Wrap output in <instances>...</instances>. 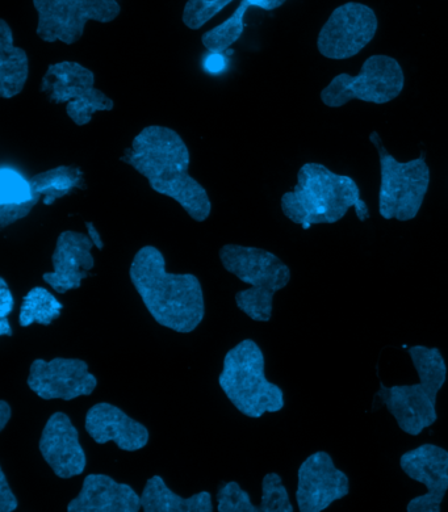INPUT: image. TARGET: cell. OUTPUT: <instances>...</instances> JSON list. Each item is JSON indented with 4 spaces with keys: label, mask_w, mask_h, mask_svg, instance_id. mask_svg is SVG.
<instances>
[{
    "label": "cell",
    "mask_w": 448,
    "mask_h": 512,
    "mask_svg": "<svg viewBox=\"0 0 448 512\" xmlns=\"http://www.w3.org/2000/svg\"><path fill=\"white\" fill-rule=\"evenodd\" d=\"M12 409L11 405L7 401H0V432L4 431V428L11 421Z\"/></svg>",
    "instance_id": "cell-36"
},
{
    "label": "cell",
    "mask_w": 448,
    "mask_h": 512,
    "mask_svg": "<svg viewBox=\"0 0 448 512\" xmlns=\"http://www.w3.org/2000/svg\"><path fill=\"white\" fill-rule=\"evenodd\" d=\"M142 511L145 512H212L211 493L202 491L183 498L167 486L161 476L146 481L141 493Z\"/></svg>",
    "instance_id": "cell-21"
},
{
    "label": "cell",
    "mask_w": 448,
    "mask_h": 512,
    "mask_svg": "<svg viewBox=\"0 0 448 512\" xmlns=\"http://www.w3.org/2000/svg\"><path fill=\"white\" fill-rule=\"evenodd\" d=\"M15 300L12 296L7 281L0 279V318L8 317V314L14 312Z\"/></svg>",
    "instance_id": "cell-33"
},
{
    "label": "cell",
    "mask_w": 448,
    "mask_h": 512,
    "mask_svg": "<svg viewBox=\"0 0 448 512\" xmlns=\"http://www.w3.org/2000/svg\"><path fill=\"white\" fill-rule=\"evenodd\" d=\"M19 501L8 484L6 473L0 468V511L12 512L18 509Z\"/></svg>",
    "instance_id": "cell-32"
},
{
    "label": "cell",
    "mask_w": 448,
    "mask_h": 512,
    "mask_svg": "<svg viewBox=\"0 0 448 512\" xmlns=\"http://www.w3.org/2000/svg\"><path fill=\"white\" fill-rule=\"evenodd\" d=\"M29 183L33 193L44 197V204L50 205L74 190H83L85 174L75 166H58L33 176Z\"/></svg>",
    "instance_id": "cell-22"
},
{
    "label": "cell",
    "mask_w": 448,
    "mask_h": 512,
    "mask_svg": "<svg viewBox=\"0 0 448 512\" xmlns=\"http://www.w3.org/2000/svg\"><path fill=\"white\" fill-rule=\"evenodd\" d=\"M251 7L262 8V10L272 11L282 7L287 0H249Z\"/></svg>",
    "instance_id": "cell-35"
},
{
    "label": "cell",
    "mask_w": 448,
    "mask_h": 512,
    "mask_svg": "<svg viewBox=\"0 0 448 512\" xmlns=\"http://www.w3.org/2000/svg\"><path fill=\"white\" fill-rule=\"evenodd\" d=\"M232 2L234 0H187L183 8V24L192 31H198Z\"/></svg>",
    "instance_id": "cell-28"
},
{
    "label": "cell",
    "mask_w": 448,
    "mask_h": 512,
    "mask_svg": "<svg viewBox=\"0 0 448 512\" xmlns=\"http://www.w3.org/2000/svg\"><path fill=\"white\" fill-rule=\"evenodd\" d=\"M154 192L170 197L196 222L207 221L212 213V203L207 190L192 178L190 172H179L169 178L149 183Z\"/></svg>",
    "instance_id": "cell-19"
},
{
    "label": "cell",
    "mask_w": 448,
    "mask_h": 512,
    "mask_svg": "<svg viewBox=\"0 0 448 512\" xmlns=\"http://www.w3.org/2000/svg\"><path fill=\"white\" fill-rule=\"evenodd\" d=\"M12 334H14V331H12L8 317L0 318V335H2V337H12Z\"/></svg>",
    "instance_id": "cell-38"
},
{
    "label": "cell",
    "mask_w": 448,
    "mask_h": 512,
    "mask_svg": "<svg viewBox=\"0 0 448 512\" xmlns=\"http://www.w3.org/2000/svg\"><path fill=\"white\" fill-rule=\"evenodd\" d=\"M27 384L41 400L73 401L91 396L98 386L89 364L82 359H36L29 368Z\"/></svg>",
    "instance_id": "cell-10"
},
{
    "label": "cell",
    "mask_w": 448,
    "mask_h": 512,
    "mask_svg": "<svg viewBox=\"0 0 448 512\" xmlns=\"http://www.w3.org/2000/svg\"><path fill=\"white\" fill-rule=\"evenodd\" d=\"M251 4L249 0H241L240 6L236 8L232 16L217 27L209 29L202 36V44L209 53H221L228 50L230 46L237 43L244 35L245 16Z\"/></svg>",
    "instance_id": "cell-24"
},
{
    "label": "cell",
    "mask_w": 448,
    "mask_h": 512,
    "mask_svg": "<svg viewBox=\"0 0 448 512\" xmlns=\"http://www.w3.org/2000/svg\"><path fill=\"white\" fill-rule=\"evenodd\" d=\"M87 230H89V234L92 241L95 243V247H98L99 250H103L104 243L102 241V238H100V234L98 230H96L95 225L92 224V222H87L86 224Z\"/></svg>",
    "instance_id": "cell-37"
},
{
    "label": "cell",
    "mask_w": 448,
    "mask_h": 512,
    "mask_svg": "<svg viewBox=\"0 0 448 512\" xmlns=\"http://www.w3.org/2000/svg\"><path fill=\"white\" fill-rule=\"evenodd\" d=\"M438 390L420 381L412 385L387 386L380 381L375 397L387 407L405 434L418 436L438 421Z\"/></svg>",
    "instance_id": "cell-13"
},
{
    "label": "cell",
    "mask_w": 448,
    "mask_h": 512,
    "mask_svg": "<svg viewBox=\"0 0 448 512\" xmlns=\"http://www.w3.org/2000/svg\"><path fill=\"white\" fill-rule=\"evenodd\" d=\"M220 388L240 413L259 419L284 409V393L266 376L265 354L253 339H245L225 355Z\"/></svg>",
    "instance_id": "cell-4"
},
{
    "label": "cell",
    "mask_w": 448,
    "mask_h": 512,
    "mask_svg": "<svg viewBox=\"0 0 448 512\" xmlns=\"http://www.w3.org/2000/svg\"><path fill=\"white\" fill-rule=\"evenodd\" d=\"M85 428L98 444L115 443L121 451L137 452L148 446V427L129 417L125 411L107 402L91 406L85 418Z\"/></svg>",
    "instance_id": "cell-16"
},
{
    "label": "cell",
    "mask_w": 448,
    "mask_h": 512,
    "mask_svg": "<svg viewBox=\"0 0 448 512\" xmlns=\"http://www.w3.org/2000/svg\"><path fill=\"white\" fill-rule=\"evenodd\" d=\"M40 199L41 196L36 195L22 204H0V228L6 229L7 226L23 220L39 204Z\"/></svg>",
    "instance_id": "cell-31"
},
{
    "label": "cell",
    "mask_w": 448,
    "mask_h": 512,
    "mask_svg": "<svg viewBox=\"0 0 448 512\" xmlns=\"http://www.w3.org/2000/svg\"><path fill=\"white\" fill-rule=\"evenodd\" d=\"M378 27V18L371 7L357 2L342 4L321 28L318 52L329 60L357 56L374 40Z\"/></svg>",
    "instance_id": "cell-9"
},
{
    "label": "cell",
    "mask_w": 448,
    "mask_h": 512,
    "mask_svg": "<svg viewBox=\"0 0 448 512\" xmlns=\"http://www.w3.org/2000/svg\"><path fill=\"white\" fill-rule=\"evenodd\" d=\"M204 67L208 73L219 74L224 70L225 60L221 53H209L207 60L204 61Z\"/></svg>",
    "instance_id": "cell-34"
},
{
    "label": "cell",
    "mask_w": 448,
    "mask_h": 512,
    "mask_svg": "<svg viewBox=\"0 0 448 512\" xmlns=\"http://www.w3.org/2000/svg\"><path fill=\"white\" fill-rule=\"evenodd\" d=\"M379 153L381 183L379 213L384 220L412 221L418 216L429 191L430 169L425 153L409 162H399L385 148L378 132L370 134Z\"/></svg>",
    "instance_id": "cell-5"
},
{
    "label": "cell",
    "mask_w": 448,
    "mask_h": 512,
    "mask_svg": "<svg viewBox=\"0 0 448 512\" xmlns=\"http://www.w3.org/2000/svg\"><path fill=\"white\" fill-rule=\"evenodd\" d=\"M31 183L19 172L10 169L0 171V204H22L35 197Z\"/></svg>",
    "instance_id": "cell-30"
},
{
    "label": "cell",
    "mask_w": 448,
    "mask_h": 512,
    "mask_svg": "<svg viewBox=\"0 0 448 512\" xmlns=\"http://www.w3.org/2000/svg\"><path fill=\"white\" fill-rule=\"evenodd\" d=\"M95 243L89 234L66 230L58 235L53 251V271L45 272L43 280L60 295L81 288L83 279L95 267L91 251Z\"/></svg>",
    "instance_id": "cell-15"
},
{
    "label": "cell",
    "mask_w": 448,
    "mask_h": 512,
    "mask_svg": "<svg viewBox=\"0 0 448 512\" xmlns=\"http://www.w3.org/2000/svg\"><path fill=\"white\" fill-rule=\"evenodd\" d=\"M95 87V74L78 62L50 65L41 81V92L54 104H68Z\"/></svg>",
    "instance_id": "cell-18"
},
{
    "label": "cell",
    "mask_w": 448,
    "mask_h": 512,
    "mask_svg": "<svg viewBox=\"0 0 448 512\" xmlns=\"http://www.w3.org/2000/svg\"><path fill=\"white\" fill-rule=\"evenodd\" d=\"M39 449L45 463L57 477L69 480L85 472V448L79 442L78 428L68 414L57 411L50 415L41 432Z\"/></svg>",
    "instance_id": "cell-14"
},
{
    "label": "cell",
    "mask_w": 448,
    "mask_h": 512,
    "mask_svg": "<svg viewBox=\"0 0 448 512\" xmlns=\"http://www.w3.org/2000/svg\"><path fill=\"white\" fill-rule=\"evenodd\" d=\"M350 494V478L334 464L333 457L317 451L297 472L296 502L301 512H322Z\"/></svg>",
    "instance_id": "cell-11"
},
{
    "label": "cell",
    "mask_w": 448,
    "mask_h": 512,
    "mask_svg": "<svg viewBox=\"0 0 448 512\" xmlns=\"http://www.w3.org/2000/svg\"><path fill=\"white\" fill-rule=\"evenodd\" d=\"M121 161L152 183L190 171L191 154L182 136L174 129L149 125L137 134Z\"/></svg>",
    "instance_id": "cell-8"
},
{
    "label": "cell",
    "mask_w": 448,
    "mask_h": 512,
    "mask_svg": "<svg viewBox=\"0 0 448 512\" xmlns=\"http://www.w3.org/2000/svg\"><path fill=\"white\" fill-rule=\"evenodd\" d=\"M261 512H293L290 494L278 473H267L262 481Z\"/></svg>",
    "instance_id": "cell-27"
},
{
    "label": "cell",
    "mask_w": 448,
    "mask_h": 512,
    "mask_svg": "<svg viewBox=\"0 0 448 512\" xmlns=\"http://www.w3.org/2000/svg\"><path fill=\"white\" fill-rule=\"evenodd\" d=\"M280 207L288 220L304 230L313 225L336 224L351 208L359 221L370 218V209L360 197L355 180L336 174L321 163H305L301 167L295 188L284 193Z\"/></svg>",
    "instance_id": "cell-2"
},
{
    "label": "cell",
    "mask_w": 448,
    "mask_h": 512,
    "mask_svg": "<svg viewBox=\"0 0 448 512\" xmlns=\"http://www.w3.org/2000/svg\"><path fill=\"white\" fill-rule=\"evenodd\" d=\"M29 77L28 54L14 44V33L0 20V96L12 99L22 94Z\"/></svg>",
    "instance_id": "cell-20"
},
{
    "label": "cell",
    "mask_w": 448,
    "mask_h": 512,
    "mask_svg": "<svg viewBox=\"0 0 448 512\" xmlns=\"http://www.w3.org/2000/svg\"><path fill=\"white\" fill-rule=\"evenodd\" d=\"M216 498L219 512H261L251 501L250 494L236 481L221 482Z\"/></svg>",
    "instance_id": "cell-29"
},
{
    "label": "cell",
    "mask_w": 448,
    "mask_h": 512,
    "mask_svg": "<svg viewBox=\"0 0 448 512\" xmlns=\"http://www.w3.org/2000/svg\"><path fill=\"white\" fill-rule=\"evenodd\" d=\"M141 495L128 484H121L107 474H89L82 489L68 505L69 512H138Z\"/></svg>",
    "instance_id": "cell-17"
},
{
    "label": "cell",
    "mask_w": 448,
    "mask_h": 512,
    "mask_svg": "<svg viewBox=\"0 0 448 512\" xmlns=\"http://www.w3.org/2000/svg\"><path fill=\"white\" fill-rule=\"evenodd\" d=\"M409 356L416 368L418 379L434 386L441 392L447 381V363L441 350L437 347L413 346L409 348Z\"/></svg>",
    "instance_id": "cell-25"
},
{
    "label": "cell",
    "mask_w": 448,
    "mask_h": 512,
    "mask_svg": "<svg viewBox=\"0 0 448 512\" xmlns=\"http://www.w3.org/2000/svg\"><path fill=\"white\" fill-rule=\"evenodd\" d=\"M129 276L158 325L175 333L190 334L203 322L205 300L198 276L171 274L157 247L144 246L137 251Z\"/></svg>",
    "instance_id": "cell-1"
},
{
    "label": "cell",
    "mask_w": 448,
    "mask_h": 512,
    "mask_svg": "<svg viewBox=\"0 0 448 512\" xmlns=\"http://www.w3.org/2000/svg\"><path fill=\"white\" fill-rule=\"evenodd\" d=\"M39 16L36 33L45 43H78L89 22L112 23L119 18L117 0H32Z\"/></svg>",
    "instance_id": "cell-7"
},
{
    "label": "cell",
    "mask_w": 448,
    "mask_h": 512,
    "mask_svg": "<svg viewBox=\"0 0 448 512\" xmlns=\"http://www.w3.org/2000/svg\"><path fill=\"white\" fill-rule=\"evenodd\" d=\"M64 305L52 292L44 287H35L24 296L20 306L19 323L22 327L50 326L60 318Z\"/></svg>",
    "instance_id": "cell-23"
},
{
    "label": "cell",
    "mask_w": 448,
    "mask_h": 512,
    "mask_svg": "<svg viewBox=\"0 0 448 512\" xmlns=\"http://www.w3.org/2000/svg\"><path fill=\"white\" fill-rule=\"evenodd\" d=\"M220 260L229 274L250 285L237 293V308L255 322L271 321L276 292L290 284V267L270 251L242 245L221 247Z\"/></svg>",
    "instance_id": "cell-3"
},
{
    "label": "cell",
    "mask_w": 448,
    "mask_h": 512,
    "mask_svg": "<svg viewBox=\"0 0 448 512\" xmlns=\"http://www.w3.org/2000/svg\"><path fill=\"white\" fill-rule=\"evenodd\" d=\"M115 108V102L110 96L104 94L103 91L98 88L92 87L85 94L79 96L78 99L68 103L66 106V113L78 127H85L90 124L92 115L96 112H110Z\"/></svg>",
    "instance_id": "cell-26"
},
{
    "label": "cell",
    "mask_w": 448,
    "mask_h": 512,
    "mask_svg": "<svg viewBox=\"0 0 448 512\" xmlns=\"http://www.w3.org/2000/svg\"><path fill=\"white\" fill-rule=\"evenodd\" d=\"M400 467L406 476L426 488L424 495L408 503L406 511L441 512L448 491L447 449L431 443L422 444L401 456Z\"/></svg>",
    "instance_id": "cell-12"
},
{
    "label": "cell",
    "mask_w": 448,
    "mask_h": 512,
    "mask_svg": "<svg viewBox=\"0 0 448 512\" xmlns=\"http://www.w3.org/2000/svg\"><path fill=\"white\" fill-rule=\"evenodd\" d=\"M404 86V71L399 61L384 54H376L364 61L358 75H337L321 91V100L330 108L345 106L351 100L385 104L399 98Z\"/></svg>",
    "instance_id": "cell-6"
}]
</instances>
